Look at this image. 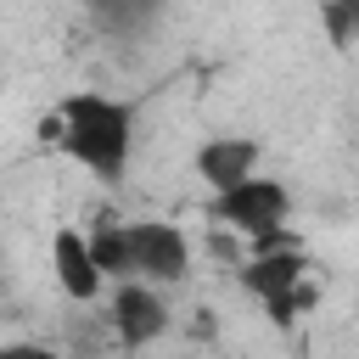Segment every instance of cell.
<instances>
[{"label": "cell", "mask_w": 359, "mask_h": 359, "mask_svg": "<svg viewBox=\"0 0 359 359\" xmlns=\"http://www.w3.org/2000/svg\"><path fill=\"white\" fill-rule=\"evenodd\" d=\"M112 325H118V337L123 342H151L163 325H168V314H163V303L146 292V286H118V297H112Z\"/></svg>", "instance_id": "52a82bcc"}, {"label": "cell", "mask_w": 359, "mask_h": 359, "mask_svg": "<svg viewBox=\"0 0 359 359\" xmlns=\"http://www.w3.org/2000/svg\"><path fill=\"white\" fill-rule=\"evenodd\" d=\"M252 168H258V140H241V135H219L196 151V174L213 191H230V185L252 180Z\"/></svg>", "instance_id": "8992f818"}, {"label": "cell", "mask_w": 359, "mask_h": 359, "mask_svg": "<svg viewBox=\"0 0 359 359\" xmlns=\"http://www.w3.org/2000/svg\"><path fill=\"white\" fill-rule=\"evenodd\" d=\"M95 6H101L107 17H135V11H146L151 0H95Z\"/></svg>", "instance_id": "ba28073f"}, {"label": "cell", "mask_w": 359, "mask_h": 359, "mask_svg": "<svg viewBox=\"0 0 359 359\" xmlns=\"http://www.w3.org/2000/svg\"><path fill=\"white\" fill-rule=\"evenodd\" d=\"M286 208H292V196H286L280 180H258V174H252V180L219 191V219H230L241 236H269V230H280Z\"/></svg>", "instance_id": "3957f363"}, {"label": "cell", "mask_w": 359, "mask_h": 359, "mask_svg": "<svg viewBox=\"0 0 359 359\" xmlns=\"http://www.w3.org/2000/svg\"><path fill=\"white\" fill-rule=\"evenodd\" d=\"M123 247H129V275H146V280H180L191 252H185V236L174 224H123Z\"/></svg>", "instance_id": "277c9868"}, {"label": "cell", "mask_w": 359, "mask_h": 359, "mask_svg": "<svg viewBox=\"0 0 359 359\" xmlns=\"http://www.w3.org/2000/svg\"><path fill=\"white\" fill-rule=\"evenodd\" d=\"M129 146H135V107L95 95V90H79L62 101V151L79 168L118 180L129 163Z\"/></svg>", "instance_id": "6da1fadb"}, {"label": "cell", "mask_w": 359, "mask_h": 359, "mask_svg": "<svg viewBox=\"0 0 359 359\" xmlns=\"http://www.w3.org/2000/svg\"><path fill=\"white\" fill-rule=\"evenodd\" d=\"M50 264H56V280H62V292H67L73 303H95V292H101V264H95V252H90V236L56 230Z\"/></svg>", "instance_id": "5b68a950"}, {"label": "cell", "mask_w": 359, "mask_h": 359, "mask_svg": "<svg viewBox=\"0 0 359 359\" xmlns=\"http://www.w3.org/2000/svg\"><path fill=\"white\" fill-rule=\"evenodd\" d=\"M0 359H56V353H45V348H28V342H17V348H0Z\"/></svg>", "instance_id": "9c48e42d"}, {"label": "cell", "mask_w": 359, "mask_h": 359, "mask_svg": "<svg viewBox=\"0 0 359 359\" xmlns=\"http://www.w3.org/2000/svg\"><path fill=\"white\" fill-rule=\"evenodd\" d=\"M303 269H309V264H303L297 247H269V252H258V258L241 269V280H247L252 297H264V309H269L275 325H292V320H297L292 292L303 286Z\"/></svg>", "instance_id": "7a4b0ae2"}, {"label": "cell", "mask_w": 359, "mask_h": 359, "mask_svg": "<svg viewBox=\"0 0 359 359\" xmlns=\"http://www.w3.org/2000/svg\"><path fill=\"white\" fill-rule=\"evenodd\" d=\"M337 6H348V11H353V22H359V0H337Z\"/></svg>", "instance_id": "30bf717a"}]
</instances>
